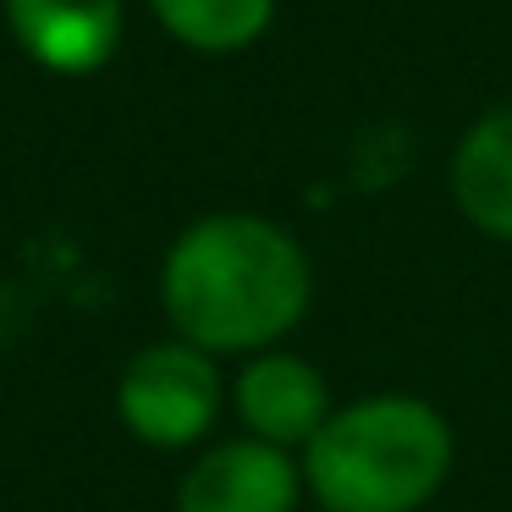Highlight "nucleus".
Here are the masks:
<instances>
[{
  "instance_id": "obj_1",
  "label": "nucleus",
  "mask_w": 512,
  "mask_h": 512,
  "mask_svg": "<svg viewBox=\"0 0 512 512\" xmlns=\"http://www.w3.org/2000/svg\"><path fill=\"white\" fill-rule=\"evenodd\" d=\"M166 314L204 353L270 347L309 309V259L259 215H210L188 226L160 276Z\"/></svg>"
},
{
  "instance_id": "obj_2",
  "label": "nucleus",
  "mask_w": 512,
  "mask_h": 512,
  "mask_svg": "<svg viewBox=\"0 0 512 512\" xmlns=\"http://www.w3.org/2000/svg\"><path fill=\"white\" fill-rule=\"evenodd\" d=\"M452 468V430L419 397H364L303 446L325 512H419Z\"/></svg>"
},
{
  "instance_id": "obj_3",
  "label": "nucleus",
  "mask_w": 512,
  "mask_h": 512,
  "mask_svg": "<svg viewBox=\"0 0 512 512\" xmlns=\"http://www.w3.org/2000/svg\"><path fill=\"white\" fill-rule=\"evenodd\" d=\"M116 408L138 441L193 446L221 413V375L193 342L144 347L116 386Z\"/></svg>"
},
{
  "instance_id": "obj_4",
  "label": "nucleus",
  "mask_w": 512,
  "mask_h": 512,
  "mask_svg": "<svg viewBox=\"0 0 512 512\" xmlns=\"http://www.w3.org/2000/svg\"><path fill=\"white\" fill-rule=\"evenodd\" d=\"M298 468L270 441H226L182 474L177 512H292Z\"/></svg>"
},
{
  "instance_id": "obj_5",
  "label": "nucleus",
  "mask_w": 512,
  "mask_h": 512,
  "mask_svg": "<svg viewBox=\"0 0 512 512\" xmlns=\"http://www.w3.org/2000/svg\"><path fill=\"white\" fill-rule=\"evenodd\" d=\"M237 413L248 435L270 446H309L320 424L331 419V391L309 358L292 353H265L237 375Z\"/></svg>"
},
{
  "instance_id": "obj_6",
  "label": "nucleus",
  "mask_w": 512,
  "mask_h": 512,
  "mask_svg": "<svg viewBox=\"0 0 512 512\" xmlns=\"http://www.w3.org/2000/svg\"><path fill=\"white\" fill-rule=\"evenodd\" d=\"M17 45L56 72H94L122 39V0H6Z\"/></svg>"
},
{
  "instance_id": "obj_7",
  "label": "nucleus",
  "mask_w": 512,
  "mask_h": 512,
  "mask_svg": "<svg viewBox=\"0 0 512 512\" xmlns=\"http://www.w3.org/2000/svg\"><path fill=\"white\" fill-rule=\"evenodd\" d=\"M457 210L490 237L512 243V111H496L452 155Z\"/></svg>"
},
{
  "instance_id": "obj_8",
  "label": "nucleus",
  "mask_w": 512,
  "mask_h": 512,
  "mask_svg": "<svg viewBox=\"0 0 512 512\" xmlns=\"http://www.w3.org/2000/svg\"><path fill=\"white\" fill-rule=\"evenodd\" d=\"M155 17L193 50H243L265 34L276 0H149Z\"/></svg>"
}]
</instances>
